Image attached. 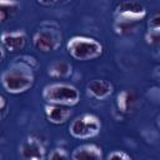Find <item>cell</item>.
Segmentation results:
<instances>
[{"label":"cell","mask_w":160,"mask_h":160,"mask_svg":"<svg viewBox=\"0 0 160 160\" xmlns=\"http://www.w3.org/2000/svg\"><path fill=\"white\" fill-rule=\"evenodd\" d=\"M34 69L24 62L15 60L14 64L1 74L4 89L10 94H21L34 85Z\"/></svg>","instance_id":"obj_1"},{"label":"cell","mask_w":160,"mask_h":160,"mask_svg":"<svg viewBox=\"0 0 160 160\" xmlns=\"http://www.w3.org/2000/svg\"><path fill=\"white\" fill-rule=\"evenodd\" d=\"M42 99L48 104L74 106L80 101V91L74 85L64 84V82H54L44 88Z\"/></svg>","instance_id":"obj_2"},{"label":"cell","mask_w":160,"mask_h":160,"mask_svg":"<svg viewBox=\"0 0 160 160\" xmlns=\"http://www.w3.org/2000/svg\"><path fill=\"white\" fill-rule=\"evenodd\" d=\"M68 51L76 60H94L102 54V45L88 36H74L68 41Z\"/></svg>","instance_id":"obj_3"},{"label":"cell","mask_w":160,"mask_h":160,"mask_svg":"<svg viewBox=\"0 0 160 160\" xmlns=\"http://www.w3.org/2000/svg\"><path fill=\"white\" fill-rule=\"evenodd\" d=\"M100 129H101V122L99 118L92 114H84L75 118L69 126V131L71 136L76 139L94 138L100 132Z\"/></svg>","instance_id":"obj_4"},{"label":"cell","mask_w":160,"mask_h":160,"mask_svg":"<svg viewBox=\"0 0 160 160\" xmlns=\"http://www.w3.org/2000/svg\"><path fill=\"white\" fill-rule=\"evenodd\" d=\"M61 40L62 36L58 29L42 28L35 32L32 38V44L35 49L41 52H51L60 48Z\"/></svg>","instance_id":"obj_5"},{"label":"cell","mask_w":160,"mask_h":160,"mask_svg":"<svg viewBox=\"0 0 160 160\" xmlns=\"http://www.w3.org/2000/svg\"><path fill=\"white\" fill-rule=\"evenodd\" d=\"M146 16V9L138 1H122L115 10V18L118 21L140 22Z\"/></svg>","instance_id":"obj_6"},{"label":"cell","mask_w":160,"mask_h":160,"mask_svg":"<svg viewBox=\"0 0 160 160\" xmlns=\"http://www.w3.org/2000/svg\"><path fill=\"white\" fill-rule=\"evenodd\" d=\"M45 151L44 142L35 136H29L19 149L20 156L26 160H41L45 158Z\"/></svg>","instance_id":"obj_7"},{"label":"cell","mask_w":160,"mask_h":160,"mask_svg":"<svg viewBox=\"0 0 160 160\" xmlns=\"http://www.w3.org/2000/svg\"><path fill=\"white\" fill-rule=\"evenodd\" d=\"M45 115L50 122H52L55 125H60V124L66 122L71 118L72 111L70 110V106L58 105V104H48L45 106Z\"/></svg>","instance_id":"obj_8"},{"label":"cell","mask_w":160,"mask_h":160,"mask_svg":"<svg viewBox=\"0 0 160 160\" xmlns=\"http://www.w3.org/2000/svg\"><path fill=\"white\" fill-rule=\"evenodd\" d=\"M86 90L92 98L98 100H104L112 94L114 86L110 81L105 79H94L89 81V84L86 85Z\"/></svg>","instance_id":"obj_9"},{"label":"cell","mask_w":160,"mask_h":160,"mask_svg":"<svg viewBox=\"0 0 160 160\" xmlns=\"http://www.w3.org/2000/svg\"><path fill=\"white\" fill-rule=\"evenodd\" d=\"M28 38L22 31H12V32H4L1 35V44L5 50L10 52L19 51L25 48Z\"/></svg>","instance_id":"obj_10"},{"label":"cell","mask_w":160,"mask_h":160,"mask_svg":"<svg viewBox=\"0 0 160 160\" xmlns=\"http://www.w3.org/2000/svg\"><path fill=\"white\" fill-rule=\"evenodd\" d=\"M74 160H100L102 159V150L95 144H82L74 149L71 152Z\"/></svg>","instance_id":"obj_11"},{"label":"cell","mask_w":160,"mask_h":160,"mask_svg":"<svg viewBox=\"0 0 160 160\" xmlns=\"http://www.w3.org/2000/svg\"><path fill=\"white\" fill-rule=\"evenodd\" d=\"M48 74L55 79H66L72 74V66L65 60H55L49 65Z\"/></svg>","instance_id":"obj_12"},{"label":"cell","mask_w":160,"mask_h":160,"mask_svg":"<svg viewBox=\"0 0 160 160\" xmlns=\"http://www.w3.org/2000/svg\"><path fill=\"white\" fill-rule=\"evenodd\" d=\"M20 9V5L15 0H1L0 1V19L5 22L9 18H12Z\"/></svg>","instance_id":"obj_13"},{"label":"cell","mask_w":160,"mask_h":160,"mask_svg":"<svg viewBox=\"0 0 160 160\" xmlns=\"http://www.w3.org/2000/svg\"><path fill=\"white\" fill-rule=\"evenodd\" d=\"M134 102H135V98H134V94L130 91L125 90L118 95L116 104H118V108L121 112H130Z\"/></svg>","instance_id":"obj_14"},{"label":"cell","mask_w":160,"mask_h":160,"mask_svg":"<svg viewBox=\"0 0 160 160\" xmlns=\"http://www.w3.org/2000/svg\"><path fill=\"white\" fill-rule=\"evenodd\" d=\"M140 22H131V21H115L114 29L119 35H131L134 34Z\"/></svg>","instance_id":"obj_15"},{"label":"cell","mask_w":160,"mask_h":160,"mask_svg":"<svg viewBox=\"0 0 160 160\" xmlns=\"http://www.w3.org/2000/svg\"><path fill=\"white\" fill-rule=\"evenodd\" d=\"M145 38L150 45H160V30H149Z\"/></svg>","instance_id":"obj_16"},{"label":"cell","mask_w":160,"mask_h":160,"mask_svg":"<svg viewBox=\"0 0 160 160\" xmlns=\"http://www.w3.org/2000/svg\"><path fill=\"white\" fill-rule=\"evenodd\" d=\"M70 155L64 150V149H54L49 152L48 158L51 160H62V159H68Z\"/></svg>","instance_id":"obj_17"},{"label":"cell","mask_w":160,"mask_h":160,"mask_svg":"<svg viewBox=\"0 0 160 160\" xmlns=\"http://www.w3.org/2000/svg\"><path fill=\"white\" fill-rule=\"evenodd\" d=\"M36 1L41 5H45V6H59V5L68 4L71 0H36Z\"/></svg>","instance_id":"obj_18"},{"label":"cell","mask_w":160,"mask_h":160,"mask_svg":"<svg viewBox=\"0 0 160 160\" xmlns=\"http://www.w3.org/2000/svg\"><path fill=\"white\" fill-rule=\"evenodd\" d=\"M109 160L110 159H120V160H129L130 159V155L129 154H126L125 151H112V152H110L108 156H106Z\"/></svg>","instance_id":"obj_19"},{"label":"cell","mask_w":160,"mask_h":160,"mask_svg":"<svg viewBox=\"0 0 160 160\" xmlns=\"http://www.w3.org/2000/svg\"><path fill=\"white\" fill-rule=\"evenodd\" d=\"M148 25H149V30H160V14L150 18Z\"/></svg>","instance_id":"obj_20"},{"label":"cell","mask_w":160,"mask_h":160,"mask_svg":"<svg viewBox=\"0 0 160 160\" xmlns=\"http://www.w3.org/2000/svg\"><path fill=\"white\" fill-rule=\"evenodd\" d=\"M6 109H8V99L5 98V95H0V112H1V118H5Z\"/></svg>","instance_id":"obj_21"},{"label":"cell","mask_w":160,"mask_h":160,"mask_svg":"<svg viewBox=\"0 0 160 160\" xmlns=\"http://www.w3.org/2000/svg\"><path fill=\"white\" fill-rule=\"evenodd\" d=\"M154 76L160 81V66L155 68V70H154Z\"/></svg>","instance_id":"obj_22"},{"label":"cell","mask_w":160,"mask_h":160,"mask_svg":"<svg viewBox=\"0 0 160 160\" xmlns=\"http://www.w3.org/2000/svg\"><path fill=\"white\" fill-rule=\"evenodd\" d=\"M156 122H158V126H159V128H160V115H159V116H158V121H156Z\"/></svg>","instance_id":"obj_23"}]
</instances>
